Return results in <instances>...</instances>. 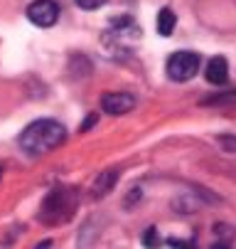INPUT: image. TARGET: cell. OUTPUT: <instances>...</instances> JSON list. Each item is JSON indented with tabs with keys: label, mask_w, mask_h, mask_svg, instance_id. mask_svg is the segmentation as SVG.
Here are the masks:
<instances>
[{
	"label": "cell",
	"mask_w": 236,
	"mask_h": 249,
	"mask_svg": "<svg viewBox=\"0 0 236 249\" xmlns=\"http://www.w3.org/2000/svg\"><path fill=\"white\" fill-rule=\"evenodd\" d=\"M199 54L192 52V50H180V52H173L170 59H167V77L173 82H189L197 72H199Z\"/></svg>",
	"instance_id": "obj_3"
},
{
	"label": "cell",
	"mask_w": 236,
	"mask_h": 249,
	"mask_svg": "<svg viewBox=\"0 0 236 249\" xmlns=\"http://www.w3.org/2000/svg\"><path fill=\"white\" fill-rule=\"evenodd\" d=\"M177 25V15L170 10V8H162L157 13V20H155V27H157V35H162V37H170L173 30Z\"/></svg>",
	"instance_id": "obj_7"
},
{
	"label": "cell",
	"mask_w": 236,
	"mask_h": 249,
	"mask_svg": "<svg viewBox=\"0 0 236 249\" xmlns=\"http://www.w3.org/2000/svg\"><path fill=\"white\" fill-rule=\"evenodd\" d=\"M27 20L37 27H52L59 20V5L54 0H35L27 8Z\"/></svg>",
	"instance_id": "obj_4"
},
{
	"label": "cell",
	"mask_w": 236,
	"mask_h": 249,
	"mask_svg": "<svg viewBox=\"0 0 236 249\" xmlns=\"http://www.w3.org/2000/svg\"><path fill=\"white\" fill-rule=\"evenodd\" d=\"M155 234H157V230H155V227H148L145 234H143V244H148V247L155 244Z\"/></svg>",
	"instance_id": "obj_9"
},
{
	"label": "cell",
	"mask_w": 236,
	"mask_h": 249,
	"mask_svg": "<svg viewBox=\"0 0 236 249\" xmlns=\"http://www.w3.org/2000/svg\"><path fill=\"white\" fill-rule=\"evenodd\" d=\"M167 247H192V242H182V239H167Z\"/></svg>",
	"instance_id": "obj_10"
},
{
	"label": "cell",
	"mask_w": 236,
	"mask_h": 249,
	"mask_svg": "<svg viewBox=\"0 0 236 249\" xmlns=\"http://www.w3.org/2000/svg\"><path fill=\"white\" fill-rule=\"evenodd\" d=\"M101 109L111 116H123V114L136 109V96L128 91H109L101 99Z\"/></svg>",
	"instance_id": "obj_5"
},
{
	"label": "cell",
	"mask_w": 236,
	"mask_h": 249,
	"mask_svg": "<svg viewBox=\"0 0 236 249\" xmlns=\"http://www.w3.org/2000/svg\"><path fill=\"white\" fill-rule=\"evenodd\" d=\"M64 138H66V128L59 121L40 119V121H32L20 133V148L30 156H45L57 146H62Z\"/></svg>",
	"instance_id": "obj_1"
},
{
	"label": "cell",
	"mask_w": 236,
	"mask_h": 249,
	"mask_svg": "<svg viewBox=\"0 0 236 249\" xmlns=\"http://www.w3.org/2000/svg\"><path fill=\"white\" fill-rule=\"evenodd\" d=\"M0 175H3V168H0Z\"/></svg>",
	"instance_id": "obj_12"
},
{
	"label": "cell",
	"mask_w": 236,
	"mask_h": 249,
	"mask_svg": "<svg viewBox=\"0 0 236 249\" xmlns=\"http://www.w3.org/2000/svg\"><path fill=\"white\" fill-rule=\"evenodd\" d=\"M94 121H96V114H94V116H91V119H86V124H84V126H81V128H84V131H86V128H89V126H94Z\"/></svg>",
	"instance_id": "obj_11"
},
{
	"label": "cell",
	"mask_w": 236,
	"mask_h": 249,
	"mask_svg": "<svg viewBox=\"0 0 236 249\" xmlns=\"http://www.w3.org/2000/svg\"><path fill=\"white\" fill-rule=\"evenodd\" d=\"M109 3V0H77V5L81 10H98V8H104Z\"/></svg>",
	"instance_id": "obj_8"
},
{
	"label": "cell",
	"mask_w": 236,
	"mask_h": 249,
	"mask_svg": "<svg viewBox=\"0 0 236 249\" xmlns=\"http://www.w3.org/2000/svg\"><path fill=\"white\" fill-rule=\"evenodd\" d=\"M205 74H207V82L209 84H217V87L226 84V79H229V62L224 57H212Z\"/></svg>",
	"instance_id": "obj_6"
},
{
	"label": "cell",
	"mask_w": 236,
	"mask_h": 249,
	"mask_svg": "<svg viewBox=\"0 0 236 249\" xmlns=\"http://www.w3.org/2000/svg\"><path fill=\"white\" fill-rule=\"evenodd\" d=\"M72 210H74V195L64 188H57L47 195V200L40 210V220L47 225H59L66 217H72Z\"/></svg>",
	"instance_id": "obj_2"
}]
</instances>
